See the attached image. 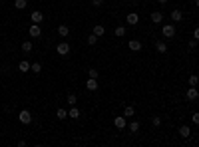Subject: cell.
Listing matches in <instances>:
<instances>
[{"label": "cell", "mask_w": 199, "mask_h": 147, "mask_svg": "<svg viewBox=\"0 0 199 147\" xmlns=\"http://www.w3.org/2000/svg\"><path fill=\"white\" fill-rule=\"evenodd\" d=\"M68 117H72V119H78V117H80V110H78L76 106H72V110L68 111Z\"/></svg>", "instance_id": "16"}, {"label": "cell", "mask_w": 199, "mask_h": 147, "mask_svg": "<svg viewBox=\"0 0 199 147\" xmlns=\"http://www.w3.org/2000/svg\"><path fill=\"white\" fill-rule=\"evenodd\" d=\"M124 2H128V0H124Z\"/></svg>", "instance_id": "35"}, {"label": "cell", "mask_w": 199, "mask_h": 147, "mask_svg": "<svg viewBox=\"0 0 199 147\" xmlns=\"http://www.w3.org/2000/svg\"><path fill=\"white\" fill-rule=\"evenodd\" d=\"M197 82H199L197 75H191V78H189V86H197Z\"/></svg>", "instance_id": "30"}, {"label": "cell", "mask_w": 199, "mask_h": 147, "mask_svg": "<svg viewBox=\"0 0 199 147\" xmlns=\"http://www.w3.org/2000/svg\"><path fill=\"white\" fill-rule=\"evenodd\" d=\"M92 34H96V36L100 38V36H104V34H105V28L101 26V24H98V26H94V32H92Z\"/></svg>", "instance_id": "17"}, {"label": "cell", "mask_w": 199, "mask_h": 147, "mask_svg": "<svg viewBox=\"0 0 199 147\" xmlns=\"http://www.w3.org/2000/svg\"><path fill=\"white\" fill-rule=\"evenodd\" d=\"M151 123H153L155 127H159V125H161V117H157V115H155V117H151Z\"/></svg>", "instance_id": "29"}, {"label": "cell", "mask_w": 199, "mask_h": 147, "mask_svg": "<svg viewBox=\"0 0 199 147\" xmlns=\"http://www.w3.org/2000/svg\"><path fill=\"white\" fill-rule=\"evenodd\" d=\"M157 2H159V4H165V2H167V0H157Z\"/></svg>", "instance_id": "34"}, {"label": "cell", "mask_w": 199, "mask_h": 147, "mask_svg": "<svg viewBox=\"0 0 199 147\" xmlns=\"http://www.w3.org/2000/svg\"><path fill=\"white\" fill-rule=\"evenodd\" d=\"M30 20H32L34 24H40L42 20H44V14H42L40 10H34V12H32V16H30Z\"/></svg>", "instance_id": "6"}, {"label": "cell", "mask_w": 199, "mask_h": 147, "mask_svg": "<svg viewBox=\"0 0 199 147\" xmlns=\"http://www.w3.org/2000/svg\"><path fill=\"white\" fill-rule=\"evenodd\" d=\"M125 20H128V24H129V26H135V24L139 22V16L135 14V12H129V14H128V18H125Z\"/></svg>", "instance_id": "8"}, {"label": "cell", "mask_w": 199, "mask_h": 147, "mask_svg": "<svg viewBox=\"0 0 199 147\" xmlns=\"http://www.w3.org/2000/svg\"><path fill=\"white\" fill-rule=\"evenodd\" d=\"M26 6H28V0H16L14 2V8H18V10H24Z\"/></svg>", "instance_id": "20"}, {"label": "cell", "mask_w": 199, "mask_h": 147, "mask_svg": "<svg viewBox=\"0 0 199 147\" xmlns=\"http://www.w3.org/2000/svg\"><path fill=\"white\" fill-rule=\"evenodd\" d=\"M96 42H98V36H96V34H90V36H88V44H90V46H94Z\"/></svg>", "instance_id": "26"}, {"label": "cell", "mask_w": 199, "mask_h": 147, "mask_svg": "<svg viewBox=\"0 0 199 147\" xmlns=\"http://www.w3.org/2000/svg\"><path fill=\"white\" fill-rule=\"evenodd\" d=\"M117 38H121V36H125V26H117L116 28V32H113Z\"/></svg>", "instance_id": "22"}, {"label": "cell", "mask_w": 199, "mask_h": 147, "mask_svg": "<svg viewBox=\"0 0 199 147\" xmlns=\"http://www.w3.org/2000/svg\"><path fill=\"white\" fill-rule=\"evenodd\" d=\"M18 70H20V72H24V74H26L28 70H30V64H28L26 60H22V62H20V64H18Z\"/></svg>", "instance_id": "19"}, {"label": "cell", "mask_w": 199, "mask_h": 147, "mask_svg": "<svg viewBox=\"0 0 199 147\" xmlns=\"http://www.w3.org/2000/svg\"><path fill=\"white\" fill-rule=\"evenodd\" d=\"M133 113H135V110H133V107H132V106H128V107H124V117H132V115H133Z\"/></svg>", "instance_id": "21"}, {"label": "cell", "mask_w": 199, "mask_h": 147, "mask_svg": "<svg viewBox=\"0 0 199 147\" xmlns=\"http://www.w3.org/2000/svg\"><path fill=\"white\" fill-rule=\"evenodd\" d=\"M18 119H20V123H24V125H28L32 121V115H30V111L28 110H22L18 113Z\"/></svg>", "instance_id": "3"}, {"label": "cell", "mask_w": 199, "mask_h": 147, "mask_svg": "<svg viewBox=\"0 0 199 147\" xmlns=\"http://www.w3.org/2000/svg\"><path fill=\"white\" fill-rule=\"evenodd\" d=\"M179 135H181V137H185V139H187V137L191 135V129H189L187 125H181V127H179Z\"/></svg>", "instance_id": "14"}, {"label": "cell", "mask_w": 199, "mask_h": 147, "mask_svg": "<svg viewBox=\"0 0 199 147\" xmlns=\"http://www.w3.org/2000/svg\"><path fill=\"white\" fill-rule=\"evenodd\" d=\"M22 52H32V42H24L22 44Z\"/></svg>", "instance_id": "25"}, {"label": "cell", "mask_w": 199, "mask_h": 147, "mask_svg": "<svg viewBox=\"0 0 199 147\" xmlns=\"http://www.w3.org/2000/svg\"><path fill=\"white\" fill-rule=\"evenodd\" d=\"M129 50H132V52H139V50H141V42L139 40H129Z\"/></svg>", "instance_id": "9"}, {"label": "cell", "mask_w": 199, "mask_h": 147, "mask_svg": "<svg viewBox=\"0 0 199 147\" xmlns=\"http://www.w3.org/2000/svg\"><path fill=\"white\" fill-rule=\"evenodd\" d=\"M86 87H88V90H90V91H96V90H98V79H94V78H88V82H86Z\"/></svg>", "instance_id": "7"}, {"label": "cell", "mask_w": 199, "mask_h": 147, "mask_svg": "<svg viewBox=\"0 0 199 147\" xmlns=\"http://www.w3.org/2000/svg\"><path fill=\"white\" fill-rule=\"evenodd\" d=\"M155 50H157L159 54H165L167 52V44L163 40H159V42H155Z\"/></svg>", "instance_id": "11"}, {"label": "cell", "mask_w": 199, "mask_h": 147, "mask_svg": "<svg viewBox=\"0 0 199 147\" xmlns=\"http://www.w3.org/2000/svg\"><path fill=\"white\" fill-rule=\"evenodd\" d=\"M58 34H60L62 38H66L68 34H70V28H68L66 24H60V26H58Z\"/></svg>", "instance_id": "13"}, {"label": "cell", "mask_w": 199, "mask_h": 147, "mask_svg": "<svg viewBox=\"0 0 199 147\" xmlns=\"http://www.w3.org/2000/svg\"><path fill=\"white\" fill-rule=\"evenodd\" d=\"M113 125H116L117 129H124L125 125H128V121H125V117H116V119H113Z\"/></svg>", "instance_id": "10"}, {"label": "cell", "mask_w": 199, "mask_h": 147, "mask_svg": "<svg viewBox=\"0 0 199 147\" xmlns=\"http://www.w3.org/2000/svg\"><path fill=\"white\" fill-rule=\"evenodd\" d=\"M161 34H163V38H173L175 36V26L173 24H165L161 28Z\"/></svg>", "instance_id": "1"}, {"label": "cell", "mask_w": 199, "mask_h": 147, "mask_svg": "<svg viewBox=\"0 0 199 147\" xmlns=\"http://www.w3.org/2000/svg\"><path fill=\"white\" fill-rule=\"evenodd\" d=\"M149 18H151V22L159 24V22L163 20V14H161V12H151V14H149Z\"/></svg>", "instance_id": "12"}, {"label": "cell", "mask_w": 199, "mask_h": 147, "mask_svg": "<svg viewBox=\"0 0 199 147\" xmlns=\"http://www.w3.org/2000/svg\"><path fill=\"white\" fill-rule=\"evenodd\" d=\"M137 129H139V121H132V123H129V131L137 133Z\"/></svg>", "instance_id": "23"}, {"label": "cell", "mask_w": 199, "mask_h": 147, "mask_svg": "<svg viewBox=\"0 0 199 147\" xmlns=\"http://www.w3.org/2000/svg\"><path fill=\"white\" fill-rule=\"evenodd\" d=\"M30 72L40 74V72H42V64H40V62H34V64H30Z\"/></svg>", "instance_id": "18"}, {"label": "cell", "mask_w": 199, "mask_h": 147, "mask_svg": "<svg viewBox=\"0 0 199 147\" xmlns=\"http://www.w3.org/2000/svg\"><path fill=\"white\" fill-rule=\"evenodd\" d=\"M76 102H78V99H76V95L74 94H68V103H70V106H76Z\"/></svg>", "instance_id": "28"}, {"label": "cell", "mask_w": 199, "mask_h": 147, "mask_svg": "<svg viewBox=\"0 0 199 147\" xmlns=\"http://www.w3.org/2000/svg\"><path fill=\"white\" fill-rule=\"evenodd\" d=\"M56 52L60 54V56H68V54H70V44H68V42H60V44L56 46Z\"/></svg>", "instance_id": "2"}, {"label": "cell", "mask_w": 199, "mask_h": 147, "mask_svg": "<svg viewBox=\"0 0 199 147\" xmlns=\"http://www.w3.org/2000/svg\"><path fill=\"white\" fill-rule=\"evenodd\" d=\"M197 38H199V30L195 28V30H193V40H197Z\"/></svg>", "instance_id": "33"}, {"label": "cell", "mask_w": 199, "mask_h": 147, "mask_svg": "<svg viewBox=\"0 0 199 147\" xmlns=\"http://www.w3.org/2000/svg\"><path fill=\"white\" fill-rule=\"evenodd\" d=\"M88 78H94V79H98V70H88Z\"/></svg>", "instance_id": "27"}, {"label": "cell", "mask_w": 199, "mask_h": 147, "mask_svg": "<svg viewBox=\"0 0 199 147\" xmlns=\"http://www.w3.org/2000/svg\"><path fill=\"white\" fill-rule=\"evenodd\" d=\"M181 18H183V12L181 10H171V20L173 22H179Z\"/></svg>", "instance_id": "15"}, {"label": "cell", "mask_w": 199, "mask_h": 147, "mask_svg": "<svg viewBox=\"0 0 199 147\" xmlns=\"http://www.w3.org/2000/svg\"><path fill=\"white\" fill-rule=\"evenodd\" d=\"M185 98H187L189 102H195V99L199 98V91H197V87H195V86H189V90H187V94H185Z\"/></svg>", "instance_id": "4"}, {"label": "cell", "mask_w": 199, "mask_h": 147, "mask_svg": "<svg viewBox=\"0 0 199 147\" xmlns=\"http://www.w3.org/2000/svg\"><path fill=\"white\" fill-rule=\"evenodd\" d=\"M28 34H30L32 38H38L42 34V30H40V24H32L30 28H28Z\"/></svg>", "instance_id": "5"}, {"label": "cell", "mask_w": 199, "mask_h": 147, "mask_svg": "<svg viewBox=\"0 0 199 147\" xmlns=\"http://www.w3.org/2000/svg\"><path fill=\"white\" fill-rule=\"evenodd\" d=\"M191 121H193V123H199V113H193V115H191Z\"/></svg>", "instance_id": "31"}, {"label": "cell", "mask_w": 199, "mask_h": 147, "mask_svg": "<svg viewBox=\"0 0 199 147\" xmlns=\"http://www.w3.org/2000/svg\"><path fill=\"white\" fill-rule=\"evenodd\" d=\"M92 4H94V6H101V4H104V0H92Z\"/></svg>", "instance_id": "32"}, {"label": "cell", "mask_w": 199, "mask_h": 147, "mask_svg": "<svg viewBox=\"0 0 199 147\" xmlns=\"http://www.w3.org/2000/svg\"><path fill=\"white\" fill-rule=\"evenodd\" d=\"M56 115L60 117V119H66V117H68V111H66V110H62V107H60V110L56 111Z\"/></svg>", "instance_id": "24"}]
</instances>
